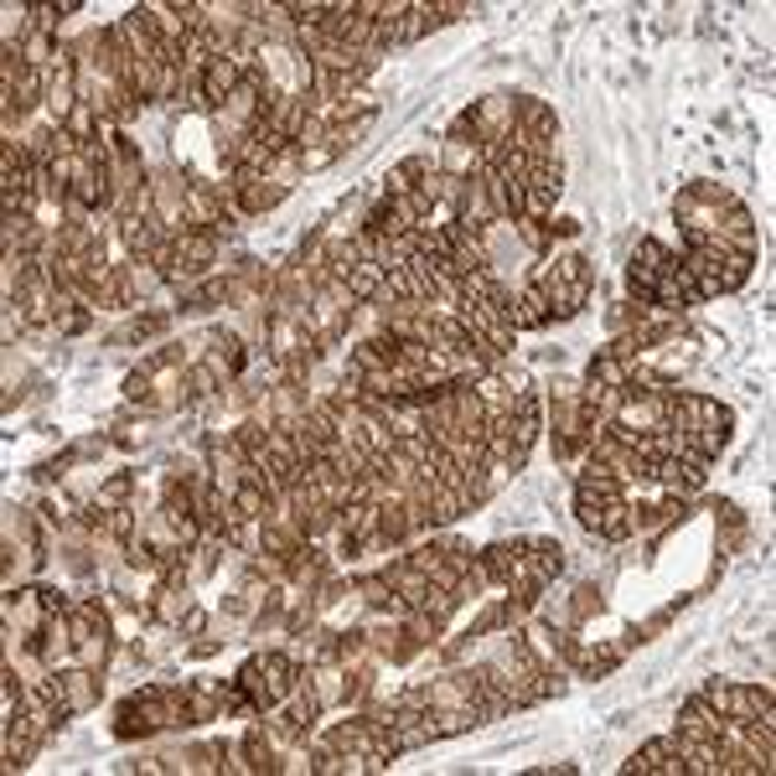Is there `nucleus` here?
<instances>
[{
  "mask_svg": "<svg viewBox=\"0 0 776 776\" xmlns=\"http://www.w3.org/2000/svg\"><path fill=\"white\" fill-rule=\"evenodd\" d=\"M575 518H580L586 534H596V539H606V544L627 539V534H632L627 482L611 476V472H601V466H586L580 482H575Z\"/></svg>",
  "mask_w": 776,
  "mask_h": 776,
  "instance_id": "1",
  "label": "nucleus"
},
{
  "mask_svg": "<svg viewBox=\"0 0 776 776\" xmlns=\"http://www.w3.org/2000/svg\"><path fill=\"white\" fill-rule=\"evenodd\" d=\"M187 683H145L141 694H130L125 704L114 710V735H120V741H145V735H156V730L192 725L187 720Z\"/></svg>",
  "mask_w": 776,
  "mask_h": 776,
  "instance_id": "2",
  "label": "nucleus"
},
{
  "mask_svg": "<svg viewBox=\"0 0 776 776\" xmlns=\"http://www.w3.org/2000/svg\"><path fill=\"white\" fill-rule=\"evenodd\" d=\"M528 280L544 290V301H549V321H570V317H580V311L590 306L596 270H590L586 254H544Z\"/></svg>",
  "mask_w": 776,
  "mask_h": 776,
  "instance_id": "3",
  "label": "nucleus"
},
{
  "mask_svg": "<svg viewBox=\"0 0 776 776\" xmlns=\"http://www.w3.org/2000/svg\"><path fill=\"white\" fill-rule=\"evenodd\" d=\"M296 679H301V663L290 658V652H259V658H249V663L238 668V689L249 694V704L259 714L280 710L290 699V689H296Z\"/></svg>",
  "mask_w": 776,
  "mask_h": 776,
  "instance_id": "4",
  "label": "nucleus"
},
{
  "mask_svg": "<svg viewBox=\"0 0 776 776\" xmlns=\"http://www.w3.org/2000/svg\"><path fill=\"white\" fill-rule=\"evenodd\" d=\"M673 270H679V254L668 249V244H658V238H637L632 265H627V290H632V301L637 306H658L663 286L673 280Z\"/></svg>",
  "mask_w": 776,
  "mask_h": 776,
  "instance_id": "5",
  "label": "nucleus"
},
{
  "mask_svg": "<svg viewBox=\"0 0 776 776\" xmlns=\"http://www.w3.org/2000/svg\"><path fill=\"white\" fill-rule=\"evenodd\" d=\"M699 699L710 704L714 714H730V720H761V725H776V699L766 683H704Z\"/></svg>",
  "mask_w": 776,
  "mask_h": 776,
  "instance_id": "6",
  "label": "nucleus"
},
{
  "mask_svg": "<svg viewBox=\"0 0 776 776\" xmlns=\"http://www.w3.org/2000/svg\"><path fill=\"white\" fill-rule=\"evenodd\" d=\"M513 141L524 145V151H555L559 114L534 94H513Z\"/></svg>",
  "mask_w": 776,
  "mask_h": 776,
  "instance_id": "7",
  "label": "nucleus"
},
{
  "mask_svg": "<svg viewBox=\"0 0 776 776\" xmlns=\"http://www.w3.org/2000/svg\"><path fill=\"white\" fill-rule=\"evenodd\" d=\"M632 776H683V751H679V735H658L627 761Z\"/></svg>",
  "mask_w": 776,
  "mask_h": 776,
  "instance_id": "8",
  "label": "nucleus"
},
{
  "mask_svg": "<svg viewBox=\"0 0 776 776\" xmlns=\"http://www.w3.org/2000/svg\"><path fill=\"white\" fill-rule=\"evenodd\" d=\"M176 249H182V270H187V286L197 275H207L218 265V234H207V228H187V234H176Z\"/></svg>",
  "mask_w": 776,
  "mask_h": 776,
  "instance_id": "9",
  "label": "nucleus"
},
{
  "mask_svg": "<svg viewBox=\"0 0 776 776\" xmlns=\"http://www.w3.org/2000/svg\"><path fill=\"white\" fill-rule=\"evenodd\" d=\"M507 321H513L518 332H539V327H549V301H544V290L534 286V280H524V290H513Z\"/></svg>",
  "mask_w": 776,
  "mask_h": 776,
  "instance_id": "10",
  "label": "nucleus"
},
{
  "mask_svg": "<svg viewBox=\"0 0 776 776\" xmlns=\"http://www.w3.org/2000/svg\"><path fill=\"white\" fill-rule=\"evenodd\" d=\"M430 172H435V161H430V156H404L394 172L383 176V197H410V192L425 187Z\"/></svg>",
  "mask_w": 776,
  "mask_h": 776,
  "instance_id": "11",
  "label": "nucleus"
},
{
  "mask_svg": "<svg viewBox=\"0 0 776 776\" xmlns=\"http://www.w3.org/2000/svg\"><path fill=\"white\" fill-rule=\"evenodd\" d=\"M99 120H104V114H99L94 104H89V99H79V104L68 110L63 130H68V135H73V145H79V151H89V145H99Z\"/></svg>",
  "mask_w": 776,
  "mask_h": 776,
  "instance_id": "12",
  "label": "nucleus"
},
{
  "mask_svg": "<svg viewBox=\"0 0 776 776\" xmlns=\"http://www.w3.org/2000/svg\"><path fill=\"white\" fill-rule=\"evenodd\" d=\"M130 497H135V472H114L110 482L94 492V507L99 513H114V507H130Z\"/></svg>",
  "mask_w": 776,
  "mask_h": 776,
  "instance_id": "13",
  "label": "nucleus"
},
{
  "mask_svg": "<svg viewBox=\"0 0 776 776\" xmlns=\"http://www.w3.org/2000/svg\"><path fill=\"white\" fill-rule=\"evenodd\" d=\"M342 286H348V296L358 306L363 301H379V290H383V270L379 265H358V270H348L342 275Z\"/></svg>",
  "mask_w": 776,
  "mask_h": 776,
  "instance_id": "14",
  "label": "nucleus"
},
{
  "mask_svg": "<svg viewBox=\"0 0 776 776\" xmlns=\"http://www.w3.org/2000/svg\"><path fill=\"white\" fill-rule=\"evenodd\" d=\"M166 327H172V311H145V317H135V321L125 327V332H120V342H135V348H141V342L161 337Z\"/></svg>",
  "mask_w": 776,
  "mask_h": 776,
  "instance_id": "15",
  "label": "nucleus"
},
{
  "mask_svg": "<svg viewBox=\"0 0 776 776\" xmlns=\"http://www.w3.org/2000/svg\"><path fill=\"white\" fill-rule=\"evenodd\" d=\"M534 570H539L544 586L559 580V575H565V549H559L555 539H534Z\"/></svg>",
  "mask_w": 776,
  "mask_h": 776,
  "instance_id": "16",
  "label": "nucleus"
},
{
  "mask_svg": "<svg viewBox=\"0 0 776 776\" xmlns=\"http://www.w3.org/2000/svg\"><path fill=\"white\" fill-rule=\"evenodd\" d=\"M187 389H192V399H213V394L223 389V379H218V373H213L207 363H192V368H187Z\"/></svg>",
  "mask_w": 776,
  "mask_h": 776,
  "instance_id": "17",
  "label": "nucleus"
},
{
  "mask_svg": "<svg viewBox=\"0 0 776 776\" xmlns=\"http://www.w3.org/2000/svg\"><path fill=\"white\" fill-rule=\"evenodd\" d=\"M518 234H524V244L534 254H549L555 249V234H549V223H539V218H524L518 223Z\"/></svg>",
  "mask_w": 776,
  "mask_h": 776,
  "instance_id": "18",
  "label": "nucleus"
},
{
  "mask_svg": "<svg viewBox=\"0 0 776 776\" xmlns=\"http://www.w3.org/2000/svg\"><path fill=\"white\" fill-rule=\"evenodd\" d=\"M176 632H182V637H203V632H207V611H203V606H192L187 617H182V627H176Z\"/></svg>",
  "mask_w": 776,
  "mask_h": 776,
  "instance_id": "19",
  "label": "nucleus"
},
{
  "mask_svg": "<svg viewBox=\"0 0 776 776\" xmlns=\"http://www.w3.org/2000/svg\"><path fill=\"white\" fill-rule=\"evenodd\" d=\"M549 234H555V238H575V234H580V218H549Z\"/></svg>",
  "mask_w": 776,
  "mask_h": 776,
  "instance_id": "20",
  "label": "nucleus"
}]
</instances>
